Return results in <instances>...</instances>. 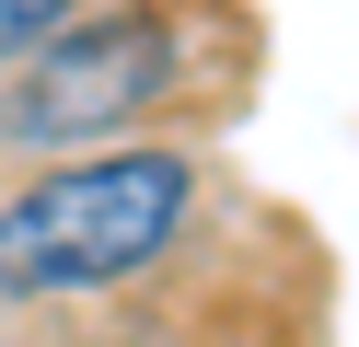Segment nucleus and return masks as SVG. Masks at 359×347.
Instances as JSON below:
<instances>
[{"label": "nucleus", "mask_w": 359, "mask_h": 347, "mask_svg": "<svg viewBox=\"0 0 359 347\" xmlns=\"http://www.w3.org/2000/svg\"><path fill=\"white\" fill-rule=\"evenodd\" d=\"M197 208H209V162L174 139L35 162L0 197V313H70V301L140 290L151 266H174Z\"/></svg>", "instance_id": "nucleus-1"}, {"label": "nucleus", "mask_w": 359, "mask_h": 347, "mask_svg": "<svg viewBox=\"0 0 359 347\" xmlns=\"http://www.w3.org/2000/svg\"><path fill=\"white\" fill-rule=\"evenodd\" d=\"M197 93H209V46L186 35V0H81L58 35H35L0 69V151H116Z\"/></svg>", "instance_id": "nucleus-2"}, {"label": "nucleus", "mask_w": 359, "mask_h": 347, "mask_svg": "<svg viewBox=\"0 0 359 347\" xmlns=\"http://www.w3.org/2000/svg\"><path fill=\"white\" fill-rule=\"evenodd\" d=\"M70 12H81V0H0V69L24 58L35 35H58V23H70Z\"/></svg>", "instance_id": "nucleus-3"}]
</instances>
